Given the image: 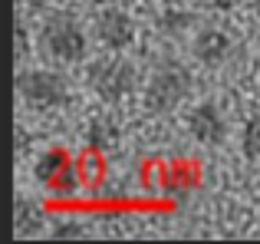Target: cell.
Masks as SVG:
<instances>
[{
  "mask_svg": "<svg viewBox=\"0 0 260 244\" xmlns=\"http://www.w3.org/2000/svg\"><path fill=\"white\" fill-rule=\"evenodd\" d=\"M191 93V70L178 59H161L155 66V73L148 76L145 86V109L155 116H165L175 106L184 103V96Z\"/></svg>",
  "mask_w": 260,
  "mask_h": 244,
  "instance_id": "obj_1",
  "label": "cell"
},
{
  "mask_svg": "<svg viewBox=\"0 0 260 244\" xmlns=\"http://www.w3.org/2000/svg\"><path fill=\"white\" fill-rule=\"evenodd\" d=\"M40 46L56 63H79L86 56V30L70 13H50L40 26Z\"/></svg>",
  "mask_w": 260,
  "mask_h": 244,
  "instance_id": "obj_2",
  "label": "cell"
},
{
  "mask_svg": "<svg viewBox=\"0 0 260 244\" xmlns=\"http://www.w3.org/2000/svg\"><path fill=\"white\" fill-rule=\"evenodd\" d=\"M33 178L56 198H73L79 192L83 175H79V162L66 148H46L33 165Z\"/></svg>",
  "mask_w": 260,
  "mask_h": 244,
  "instance_id": "obj_3",
  "label": "cell"
},
{
  "mask_svg": "<svg viewBox=\"0 0 260 244\" xmlns=\"http://www.w3.org/2000/svg\"><path fill=\"white\" fill-rule=\"evenodd\" d=\"M17 93L30 109H59L70 103V83L53 70H23L17 76Z\"/></svg>",
  "mask_w": 260,
  "mask_h": 244,
  "instance_id": "obj_4",
  "label": "cell"
},
{
  "mask_svg": "<svg viewBox=\"0 0 260 244\" xmlns=\"http://www.w3.org/2000/svg\"><path fill=\"white\" fill-rule=\"evenodd\" d=\"M86 79H89V89L99 99H106V103H122V99L135 89V66L122 56H106V59H95V63L89 66Z\"/></svg>",
  "mask_w": 260,
  "mask_h": 244,
  "instance_id": "obj_5",
  "label": "cell"
},
{
  "mask_svg": "<svg viewBox=\"0 0 260 244\" xmlns=\"http://www.w3.org/2000/svg\"><path fill=\"white\" fill-rule=\"evenodd\" d=\"M92 33H95V40L112 53H122V50H128V46L135 43L132 17H128L125 10H119L115 4L112 7H99V13H95V20H92Z\"/></svg>",
  "mask_w": 260,
  "mask_h": 244,
  "instance_id": "obj_6",
  "label": "cell"
},
{
  "mask_svg": "<svg viewBox=\"0 0 260 244\" xmlns=\"http://www.w3.org/2000/svg\"><path fill=\"white\" fill-rule=\"evenodd\" d=\"M184 126H188V135L194 142H201V145H221L224 132H228V122H224L221 109H217L214 103H198L194 109L188 112Z\"/></svg>",
  "mask_w": 260,
  "mask_h": 244,
  "instance_id": "obj_7",
  "label": "cell"
},
{
  "mask_svg": "<svg viewBox=\"0 0 260 244\" xmlns=\"http://www.w3.org/2000/svg\"><path fill=\"white\" fill-rule=\"evenodd\" d=\"M231 50H234V43H231V37L221 30V26H201L194 37V56L201 59L204 66H221L228 63Z\"/></svg>",
  "mask_w": 260,
  "mask_h": 244,
  "instance_id": "obj_8",
  "label": "cell"
},
{
  "mask_svg": "<svg viewBox=\"0 0 260 244\" xmlns=\"http://www.w3.org/2000/svg\"><path fill=\"white\" fill-rule=\"evenodd\" d=\"M43 208L30 198H17V208H13V231L17 238H37L43 234Z\"/></svg>",
  "mask_w": 260,
  "mask_h": 244,
  "instance_id": "obj_9",
  "label": "cell"
},
{
  "mask_svg": "<svg viewBox=\"0 0 260 244\" xmlns=\"http://www.w3.org/2000/svg\"><path fill=\"white\" fill-rule=\"evenodd\" d=\"M115 135H119V129H115L109 119H95L92 126L86 129V142H89V148H95V152L112 148L115 145Z\"/></svg>",
  "mask_w": 260,
  "mask_h": 244,
  "instance_id": "obj_10",
  "label": "cell"
},
{
  "mask_svg": "<svg viewBox=\"0 0 260 244\" xmlns=\"http://www.w3.org/2000/svg\"><path fill=\"white\" fill-rule=\"evenodd\" d=\"M241 152L247 159H260V112H254L247 122H244L241 132Z\"/></svg>",
  "mask_w": 260,
  "mask_h": 244,
  "instance_id": "obj_11",
  "label": "cell"
},
{
  "mask_svg": "<svg viewBox=\"0 0 260 244\" xmlns=\"http://www.w3.org/2000/svg\"><path fill=\"white\" fill-rule=\"evenodd\" d=\"M191 13H184V10H165L158 17V30H165V33H181L184 26H191Z\"/></svg>",
  "mask_w": 260,
  "mask_h": 244,
  "instance_id": "obj_12",
  "label": "cell"
},
{
  "mask_svg": "<svg viewBox=\"0 0 260 244\" xmlns=\"http://www.w3.org/2000/svg\"><path fill=\"white\" fill-rule=\"evenodd\" d=\"M86 234V225H79V221H59V225H53L50 238L63 241V238H83Z\"/></svg>",
  "mask_w": 260,
  "mask_h": 244,
  "instance_id": "obj_13",
  "label": "cell"
},
{
  "mask_svg": "<svg viewBox=\"0 0 260 244\" xmlns=\"http://www.w3.org/2000/svg\"><path fill=\"white\" fill-rule=\"evenodd\" d=\"M30 56V40H26V26L17 23V59H26Z\"/></svg>",
  "mask_w": 260,
  "mask_h": 244,
  "instance_id": "obj_14",
  "label": "cell"
},
{
  "mask_svg": "<svg viewBox=\"0 0 260 244\" xmlns=\"http://www.w3.org/2000/svg\"><path fill=\"white\" fill-rule=\"evenodd\" d=\"M201 7H208V10H217V13H228V10H234L241 0H198Z\"/></svg>",
  "mask_w": 260,
  "mask_h": 244,
  "instance_id": "obj_15",
  "label": "cell"
},
{
  "mask_svg": "<svg viewBox=\"0 0 260 244\" xmlns=\"http://www.w3.org/2000/svg\"><path fill=\"white\" fill-rule=\"evenodd\" d=\"M53 0H23V7H30V10H43V7H50Z\"/></svg>",
  "mask_w": 260,
  "mask_h": 244,
  "instance_id": "obj_16",
  "label": "cell"
},
{
  "mask_svg": "<svg viewBox=\"0 0 260 244\" xmlns=\"http://www.w3.org/2000/svg\"><path fill=\"white\" fill-rule=\"evenodd\" d=\"M89 7H112V4H119V0H86Z\"/></svg>",
  "mask_w": 260,
  "mask_h": 244,
  "instance_id": "obj_17",
  "label": "cell"
},
{
  "mask_svg": "<svg viewBox=\"0 0 260 244\" xmlns=\"http://www.w3.org/2000/svg\"><path fill=\"white\" fill-rule=\"evenodd\" d=\"M250 7H254V13L260 17V0H254V4H250Z\"/></svg>",
  "mask_w": 260,
  "mask_h": 244,
  "instance_id": "obj_18",
  "label": "cell"
}]
</instances>
